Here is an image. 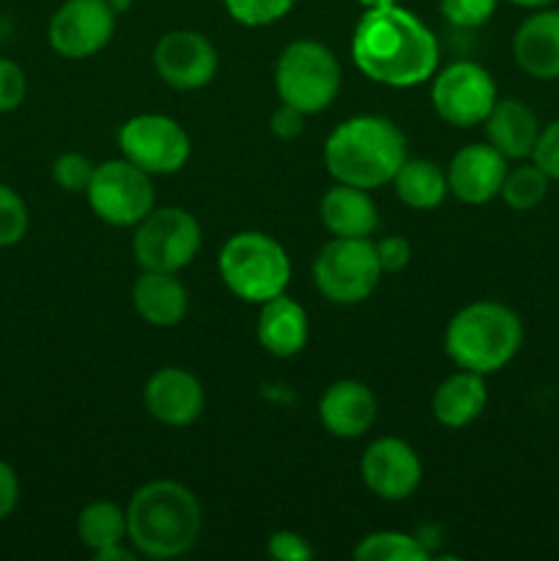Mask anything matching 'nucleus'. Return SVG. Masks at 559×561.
Segmentation results:
<instances>
[{
    "label": "nucleus",
    "mask_w": 559,
    "mask_h": 561,
    "mask_svg": "<svg viewBox=\"0 0 559 561\" xmlns=\"http://www.w3.org/2000/svg\"><path fill=\"white\" fill-rule=\"evenodd\" d=\"M296 0H225V9L239 25L263 27L283 20Z\"/></svg>",
    "instance_id": "29"
},
{
    "label": "nucleus",
    "mask_w": 559,
    "mask_h": 561,
    "mask_svg": "<svg viewBox=\"0 0 559 561\" xmlns=\"http://www.w3.org/2000/svg\"><path fill=\"white\" fill-rule=\"evenodd\" d=\"M548 184H551V179L535 162H524L518 168L507 170L499 195L513 211H532V208L546 201Z\"/></svg>",
    "instance_id": "27"
},
{
    "label": "nucleus",
    "mask_w": 559,
    "mask_h": 561,
    "mask_svg": "<svg viewBox=\"0 0 559 561\" xmlns=\"http://www.w3.org/2000/svg\"><path fill=\"white\" fill-rule=\"evenodd\" d=\"M431 557L425 546L417 537L403 531H376V535L362 537L354 548L356 561H425Z\"/></svg>",
    "instance_id": "26"
},
{
    "label": "nucleus",
    "mask_w": 559,
    "mask_h": 561,
    "mask_svg": "<svg viewBox=\"0 0 559 561\" xmlns=\"http://www.w3.org/2000/svg\"><path fill=\"white\" fill-rule=\"evenodd\" d=\"M31 214L25 201L11 190L9 184H0V247H14L25 239Z\"/></svg>",
    "instance_id": "28"
},
{
    "label": "nucleus",
    "mask_w": 559,
    "mask_h": 561,
    "mask_svg": "<svg viewBox=\"0 0 559 561\" xmlns=\"http://www.w3.org/2000/svg\"><path fill=\"white\" fill-rule=\"evenodd\" d=\"M409 159L406 135L384 115H354L329 135L323 164L338 184L376 190Z\"/></svg>",
    "instance_id": "3"
},
{
    "label": "nucleus",
    "mask_w": 559,
    "mask_h": 561,
    "mask_svg": "<svg viewBox=\"0 0 559 561\" xmlns=\"http://www.w3.org/2000/svg\"><path fill=\"white\" fill-rule=\"evenodd\" d=\"M266 553L277 561H310L312 559V548L299 531L290 529H280L269 537L266 542Z\"/></svg>",
    "instance_id": "34"
},
{
    "label": "nucleus",
    "mask_w": 559,
    "mask_h": 561,
    "mask_svg": "<svg viewBox=\"0 0 559 561\" xmlns=\"http://www.w3.org/2000/svg\"><path fill=\"white\" fill-rule=\"evenodd\" d=\"M272 135L280 137V140H294V137L301 135V129H305V113L296 107H290V104H283L280 110H274L272 115Z\"/></svg>",
    "instance_id": "36"
},
{
    "label": "nucleus",
    "mask_w": 559,
    "mask_h": 561,
    "mask_svg": "<svg viewBox=\"0 0 559 561\" xmlns=\"http://www.w3.org/2000/svg\"><path fill=\"white\" fill-rule=\"evenodd\" d=\"M497 99L493 77L480 64H471V60H458V64L447 66L433 80V110L438 113V118L453 126H464V129L486 124Z\"/></svg>",
    "instance_id": "11"
},
{
    "label": "nucleus",
    "mask_w": 559,
    "mask_h": 561,
    "mask_svg": "<svg viewBox=\"0 0 559 561\" xmlns=\"http://www.w3.org/2000/svg\"><path fill=\"white\" fill-rule=\"evenodd\" d=\"M360 474L367 491L384 502H403L420 488V455L403 438H378L365 449L360 460Z\"/></svg>",
    "instance_id": "14"
},
{
    "label": "nucleus",
    "mask_w": 559,
    "mask_h": 561,
    "mask_svg": "<svg viewBox=\"0 0 559 561\" xmlns=\"http://www.w3.org/2000/svg\"><path fill=\"white\" fill-rule=\"evenodd\" d=\"M486 403L488 389L480 373L460 370L438 383V389L433 392L431 409L433 416H436L444 427L458 431V427L471 425V422L482 414Z\"/></svg>",
    "instance_id": "23"
},
{
    "label": "nucleus",
    "mask_w": 559,
    "mask_h": 561,
    "mask_svg": "<svg viewBox=\"0 0 559 561\" xmlns=\"http://www.w3.org/2000/svg\"><path fill=\"white\" fill-rule=\"evenodd\" d=\"M488 142L502 153L504 159L524 162L532 159V151L540 137V121L529 104L518 99H497L493 110L486 118Z\"/></svg>",
    "instance_id": "19"
},
{
    "label": "nucleus",
    "mask_w": 559,
    "mask_h": 561,
    "mask_svg": "<svg viewBox=\"0 0 559 561\" xmlns=\"http://www.w3.org/2000/svg\"><path fill=\"white\" fill-rule=\"evenodd\" d=\"M203 233L197 219L179 206L153 208L135 230L137 263L146 272H181L201 252Z\"/></svg>",
    "instance_id": "8"
},
{
    "label": "nucleus",
    "mask_w": 559,
    "mask_h": 561,
    "mask_svg": "<svg viewBox=\"0 0 559 561\" xmlns=\"http://www.w3.org/2000/svg\"><path fill=\"white\" fill-rule=\"evenodd\" d=\"M351 58L378 85L411 88L436 71L438 42L414 11L392 3L362 14L351 38Z\"/></svg>",
    "instance_id": "1"
},
{
    "label": "nucleus",
    "mask_w": 559,
    "mask_h": 561,
    "mask_svg": "<svg viewBox=\"0 0 559 561\" xmlns=\"http://www.w3.org/2000/svg\"><path fill=\"white\" fill-rule=\"evenodd\" d=\"M153 69L179 91H197L214 80L219 55L214 44L197 31H170L153 47Z\"/></svg>",
    "instance_id": "13"
},
{
    "label": "nucleus",
    "mask_w": 559,
    "mask_h": 561,
    "mask_svg": "<svg viewBox=\"0 0 559 561\" xmlns=\"http://www.w3.org/2000/svg\"><path fill=\"white\" fill-rule=\"evenodd\" d=\"M524 343L518 312L499 301H475L455 312L444 332V351L460 370L497 373L515 359Z\"/></svg>",
    "instance_id": "4"
},
{
    "label": "nucleus",
    "mask_w": 559,
    "mask_h": 561,
    "mask_svg": "<svg viewBox=\"0 0 559 561\" xmlns=\"http://www.w3.org/2000/svg\"><path fill=\"white\" fill-rule=\"evenodd\" d=\"M376 409V394L370 392L367 383L343 378L323 392L321 403H318V416L332 436L360 438L370 431Z\"/></svg>",
    "instance_id": "18"
},
{
    "label": "nucleus",
    "mask_w": 559,
    "mask_h": 561,
    "mask_svg": "<svg viewBox=\"0 0 559 561\" xmlns=\"http://www.w3.org/2000/svg\"><path fill=\"white\" fill-rule=\"evenodd\" d=\"M219 274L228 290L250 305H263L285 294L290 283L288 252L272 236L244 230L219 250Z\"/></svg>",
    "instance_id": "5"
},
{
    "label": "nucleus",
    "mask_w": 559,
    "mask_h": 561,
    "mask_svg": "<svg viewBox=\"0 0 559 561\" xmlns=\"http://www.w3.org/2000/svg\"><path fill=\"white\" fill-rule=\"evenodd\" d=\"M321 222L334 239H370L378 228V211L367 190L338 184L321 197Z\"/></svg>",
    "instance_id": "21"
},
{
    "label": "nucleus",
    "mask_w": 559,
    "mask_h": 561,
    "mask_svg": "<svg viewBox=\"0 0 559 561\" xmlns=\"http://www.w3.org/2000/svg\"><path fill=\"white\" fill-rule=\"evenodd\" d=\"M376 244L370 239H332L312 263V279L332 305H360L381 279Z\"/></svg>",
    "instance_id": "7"
},
{
    "label": "nucleus",
    "mask_w": 559,
    "mask_h": 561,
    "mask_svg": "<svg viewBox=\"0 0 559 561\" xmlns=\"http://www.w3.org/2000/svg\"><path fill=\"white\" fill-rule=\"evenodd\" d=\"M307 312L299 301L280 294L274 299L263 301L261 316H258V343L277 359L296 356L307 345Z\"/></svg>",
    "instance_id": "20"
},
{
    "label": "nucleus",
    "mask_w": 559,
    "mask_h": 561,
    "mask_svg": "<svg viewBox=\"0 0 559 561\" xmlns=\"http://www.w3.org/2000/svg\"><path fill=\"white\" fill-rule=\"evenodd\" d=\"M395 192L409 208H436L449 192L447 173L431 159H406L392 179Z\"/></svg>",
    "instance_id": "24"
},
{
    "label": "nucleus",
    "mask_w": 559,
    "mask_h": 561,
    "mask_svg": "<svg viewBox=\"0 0 559 561\" xmlns=\"http://www.w3.org/2000/svg\"><path fill=\"white\" fill-rule=\"evenodd\" d=\"M507 3L524 5V9H546V5H551L554 0H507Z\"/></svg>",
    "instance_id": "39"
},
{
    "label": "nucleus",
    "mask_w": 559,
    "mask_h": 561,
    "mask_svg": "<svg viewBox=\"0 0 559 561\" xmlns=\"http://www.w3.org/2000/svg\"><path fill=\"white\" fill-rule=\"evenodd\" d=\"M203 513L195 493L173 480L137 488L126 507V537L142 557L173 559L201 537Z\"/></svg>",
    "instance_id": "2"
},
{
    "label": "nucleus",
    "mask_w": 559,
    "mask_h": 561,
    "mask_svg": "<svg viewBox=\"0 0 559 561\" xmlns=\"http://www.w3.org/2000/svg\"><path fill=\"white\" fill-rule=\"evenodd\" d=\"M85 195L93 214L115 228H135L153 211L151 175L124 157L96 164Z\"/></svg>",
    "instance_id": "9"
},
{
    "label": "nucleus",
    "mask_w": 559,
    "mask_h": 561,
    "mask_svg": "<svg viewBox=\"0 0 559 561\" xmlns=\"http://www.w3.org/2000/svg\"><path fill=\"white\" fill-rule=\"evenodd\" d=\"M20 504V477L5 460H0V520L9 518Z\"/></svg>",
    "instance_id": "37"
},
{
    "label": "nucleus",
    "mask_w": 559,
    "mask_h": 561,
    "mask_svg": "<svg viewBox=\"0 0 559 561\" xmlns=\"http://www.w3.org/2000/svg\"><path fill=\"white\" fill-rule=\"evenodd\" d=\"M148 414L170 427H186L203 414L206 392L203 383L181 367H162L153 373L142 389Z\"/></svg>",
    "instance_id": "16"
},
{
    "label": "nucleus",
    "mask_w": 559,
    "mask_h": 561,
    "mask_svg": "<svg viewBox=\"0 0 559 561\" xmlns=\"http://www.w3.org/2000/svg\"><path fill=\"white\" fill-rule=\"evenodd\" d=\"M532 162L543 170L551 181H559V118L543 126L537 146L532 151Z\"/></svg>",
    "instance_id": "33"
},
{
    "label": "nucleus",
    "mask_w": 559,
    "mask_h": 561,
    "mask_svg": "<svg viewBox=\"0 0 559 561\" xmlns=\"http://www.w3.org/2000/svg\"><path fill=\"white\" fill-rule=\"evenodd\" d=\"M513 58L535 80H559V9H535L513 36Z\"/></svg>",
    "instance_id": "17"
},
{
    "label": "nucleus",
    "mask_w": 559,
    "mask_h": 561,
    "mask_svg": "<svg viewBox=\"0 0 559 561\" xmlns=\"http://www.w3.org/2000/svg\"><path fill=\"white\" fill-rule=\"evenodd\" d=\"M118 146L124 159L148 175L179 173L192 153L184 126L159 113H142L126 121L118 131Z\"/></svg>",
    "instance_id": "10"
},
{
    "label": "nucleus",
    "mask_w": 559,
    "mask_h": 561,
    "mask_svg": "<svg viewBox=\"0 0 559 561\" xmlns=\"http://www.w3.org/2000/svg\"><path fill=\"white\" fill-rule=\"evenodd\" d=\"M283 104L301 110L305 115H316L334 102L340 91V64L329 47L312 38L290 42L277 58L274 69Z\"/></svg>",
    "instance_id": "6"
},
{
    "label": "nucleus",
    "mask_w": 559,
    "mask_h": 561,
    "mask_svg": "<svg viewBox=\"0 0 559 561\" xmlns=\"http://www.w3.org/2000/svg\"><path fill=\"white\" fill-rule=\"evenodd\" d=\"M129 3H132V0H110V5H113L115 14H121L124 9H129Z\"/></svg>",
    "instance_id": "41"
},
{
    "label": "nucleus",
    "mask_w": 559,
    "mask_h": 561,
    "mask_svg": "<svg viewBox=\"0 0 559 561\" xmlns=\"http://www.w3.org/2000/svg\"><path fill=\"white\" fill-rule=\"evenodd\" d=\"M132 301H135L137 316L146 323L159 329H170L184 321L190 296L181 279L170 272H146L135 279L132 288Z\"/></svg>",
    "instance_id": "22"
},
{
    "label": "nucleus",
    "mask_w": 559,
    "mask_h": 561,
    "mask_svg": "<svg viewBox=\"0 0 559 561\" xmlns=\"http://www.w3.org/2000/svg\"><path fill=\"white\" fill-rule=\"evenodd\" d=\"M115 33V11L110 0H66L47 27L49 47L69 60L102 53Z\"/></svg>",
    "instance_id": "12"
},
{
    "label": "nucleus",
    "mask_w": 559,
    "mask_h": 561,
    "mask_svg": "<svg viewBox=\"0 0 559 561\" xmlns=\"http://www.w3.org/2000/svg\"><path fill=\"white\" fill-rule=\"evenodd\" d=\"M93 170H96V164H93L91 159L82 157V153L77 151H66L53 162V181L64 192H71V195H75V192L88 190V184H91L93 179Z\"/></svg>",
    "instance_id": "30"
},
{
    "label": "nucleus",
    "mask_w": 559,
    "mask_h": 561,
    "mask_svg": "<svg viewBox=\"0 0 559 561\" xmlns=\"http://www.w3.org/2000/svg\"><path fill=\"white\" fill-rule=\"evenodd\" d=\"M497 3L499 0H442V14L449 25L471 31L491 20Z\"/></svg>",
    "instance_id": "31"
},
{
    "label": "nucleus",
    "mask_w": 559,
    "mask_h": 561,
    "mask_svg": "<svg viewBox=\"0 0 559 561\" xmlns=\"http://www.w3.org/2000/svg\"><path fill=\"white\" fill-rule=\"evenodd\" d=\"M507 170V159L491 142H471L449 159L447 186L466 206H482L499 197Z\"/></svg>",
    "instance_id": "15"
},
{
    "label": "nucleus",
    "mask_w": 559,
    "mask_h": 561,
    "mask_svg": "<svg viewBox=\"0 0 559 561\" xmlns=\"http://www.w3.org/2000/svg\"><path fill=\"white\" fill-rule=\"evenodd\" d=\"M376 255L384 274H398L411 263V244L403 236H384L376 241Z\"/></svg>",
    "instance_id": "35"
},
{
    "label": "nucleus",
    "mask_w": 559,
    "mask_h": 561,
    "mask_svg": "<svg viewBox=\"0 0 559 561\" xmlns=\"http://www.w3.org/2000/svg\"><path fill=\"white\" fill-rule=\"evenodd\" d=\"M27 96V77L20 64L0 58V115L14 113Z\"/></svg>",
    "instance_id": "32"
},
{
    "label": "nucleus",
    "mask_w": 559,
    "mask_h": 561,
    "mask_svg": "<svg viewBox=\"0 0 559 561\" xmlns=\"http://www.w3.org/2000/svg\"><path fill=\"white\" fill-rule=\"evenodd\" d=\"M93 559L96 561H135L137 551L124 548V542H115V546H107V548H102V551L93 553Z\"/></svg>",
    "instance_id": "38"
},
{
    "label": "nucleus",
    "mask_w": 559,
    "mask_h": 561,
    "mask_svg": "<svg viewBox=\"0 0 559 561\" xmlns=\"http://www.w3.org/2000/svg\"><path fill=\"white\" fill-rule=\"evenodd\" d=\"M77 537L93 553L115 546V542H124L126 513L113 502H91L77 515Z\"/></svg>",
    "instance_id": "25"
},
{
    "label": "nucleus",
    "mask_w": 559,
    "mask_h": 561,
    "mask_svg": "<svg viewBox=\"0 0 559 561\" xmlns=\"http://www.w3.org/2000/svg\"><path fill=\"white\" fill-rule=\"evenodd\" d=\"M356 3L367 11V9H381V5H392L398 3V0H356Z\"/></svg>",
    "instance_id": "40"
}]
</instances>
